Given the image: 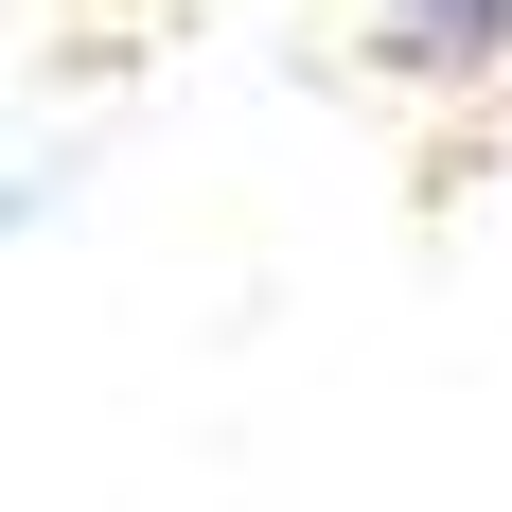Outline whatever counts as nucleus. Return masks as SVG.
Instances as JSON below:
<instances>
[{
	"mask_svg": "<svg viewBox=\"0 0 512 512\" xmlns=\"http://www.w3.org/2000/svg\"><path fill=\"white\" fill-rule=\"evenodd\" d=\"M371 36H389V71L460 89V71H495V53H512V0H371Z\"/></svg>",
	"mask_w": 512,
	"mask_h": 512,
	"instance_id": "f257e3e1",
	"label": "nucleus"
}]
</instances>
